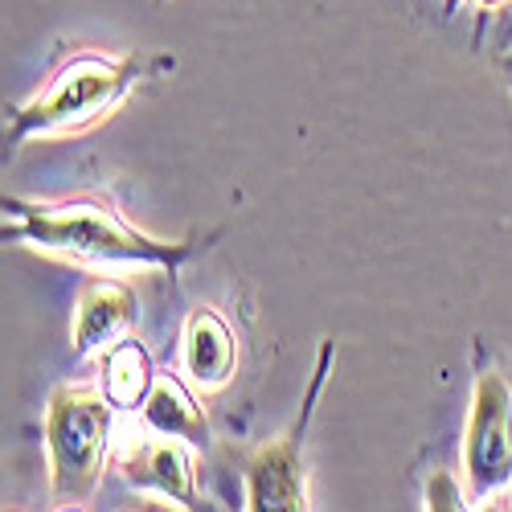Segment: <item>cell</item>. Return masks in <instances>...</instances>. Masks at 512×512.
I'll return each instance as SVG.
<instances>
[{
    "label": "cell",
    "mask_w": 512,
    "mask_h": 512,
    "mask_svg": "<svg viewBox=\"0 0 512 512\" xmlns=\"http://www.w3.org/2000/svg\"><path fill=\"white\" fill-rule=\"evenodd\" d=\"M13 230L33 246L58 254H74L87 263H144V267H173L181 259L177 246H160L132 226H123L103 205H50V209H17Z\"/></svg>",
    "instance_id": "1"
},
{
    "label": "cell",
    "mask_w": 512,
    "mask_h": 512,
    "mask_svg": "<svg viewBox=\"0 0 512 512\" xmlns=\"http://www.w3.org/2000/svg\"><path fill=\"white\" fill-rule=\"evenodd\" d=\"M111 398H99L91 390L66 386L50 398V414H46V447H50V476H54V492L62 500H82L99 472L115 435V414H111Z\"/></svg>",
    "instance_id": "2"
},
{
    "label": "cell",
    "mask_w": 512,
    "mask_h": 512,
    "mask_svg": "<svg viewBox=\"0 0 512 512\" xmlns=\"http://www.w3.org/2000/svg\"><path fill=\"white\" fill-rule=\"evenodd\" d=\"M127 87H132V70L127 66L107 62V58H78L33 103H25L17 111L13 140L46 136V132H62V127L87 123V119L103 115L107 107H115Z\"/></svg>",
    "instance_id": "3"
},
{
    "label": "cell",
    "mask_w": 512,
    "mask_h": 512,
    "mask_svg": "<svg viewBox=\"0 0 512 512\" xmlns=\"http://www.w3.org/2000/svg\"><path fill=\"white\" fill-rule=\"evenodd\" d=\"M463 459L476 492H496L512 480V394L500 373H484L476 381Z\"/></svg>",
    "instance_id": "4"
},
{
    "label": "cell",
    "mask_w": 512,
    "mask_h": 512,
    "mask_svg": "<svg viewBox=\"0 0 512 512\" xmlns=\"http://www.w3.org/2000/svg\"><path fill=\"white\" fill-rule=\"evenodd\" d=\"M132 291L119 283H91L78 300L74 316V349L78 353H111L132 328Z\"/></svg>",
    "instance_id": "5"
},
{
    "label": "cell",
    "mask_w": 512,
    "mask_h": 512,
    "mask_svg": "<svg viewBox=\"0 0 512 512\" xmlns=\"http://www.w3.org/2000/svg\"><path fill=\"white\" fill-rule=\"evenodd\" d=\"M127 480L140 488H156L173 500H189L193 496V459L185 439H168V435H144L132 455H127Z\"/></svg>",
    "instance_id": "6"
},
{
    "label": "cell",
    "mask_w": 512,
    "mask_h": 512,
    "mask_svg": "<svg viewBox=\"0 0 512 512\" xmlns=\"http://www.w3.org/2000/svg\"><path fill=\"white\" fill-rule=\"evenodd\" d=\"M250 508H304V463L300 443L275 439L250 463Z\"/></svg>",
    "instance_id": "7"
},
{
    "label": "cell",
    "mask_w": 512,
    "mask_h": 512,
    "mask_svg": "<svg viewBox=\"0 0 512 512\" xmlns=\"http://www.w3.org/2000/svg\"><path fill=\"white\" fill-rule=\"evenodd\" d=\"M185 373L197 381L201 390H218L222 381L234 373L238 349H234V332L226 328V320L218 312H193L189 328H185Z\"/></svg>",
    "instance_id": "8"
},
{
    "label": "cell",
    "mask_w": 512,
    "mask_h": 512,
    "mask_svg": "<svg viewBox=\"0 0 512 512\" xmlns=\"http://www.w3.org/2000/svg\"><path fill=\"white\" fill-rule=\"evenodd\" d=\"M140 414H144V426L152 435H168V439H185V443H197L205 435V418L201 410L193 406V398L185 394L181 381L173 377H156L148 398L140 402Z\"/></svg>",
    "instance_id": "9"
},
{
    "label": "cell",
    "mask_w": 512,
    "mask_h": 512,
    "mask_svg": "<svg viewBox=\"0 0 512 512\" xmlns=\"http://www.w3.org/2000/svg\"><path fill=\"white\" fill-rule=\"evenodd\" d=\"M152 369L140 345L132 340H119V345L107 353V398L115 406H140L152 390Z\"/></svg>",
    "instance_id": "10"
},
{
    "label": "cell",
    "mask_w": 512,
    "mask_h": 512,
    "mask_svg": "<svg viewBox=\"0 0 512 512\" xmlns=\"http://www.w3.org/2000/svg\"><path fill=\"white\" fill-rule=\"evenodd\" d=\"M426 500H431V508H463V496H459V488L447 480V472H435L431 488H426Z\"/></svg>",
    "instance_id": "11"
},
{
    "label": "cell",
    "mask_w": 512,
    "mask_h": 512,
    "mask_svg": "<svg viewBox=\"0 0 512 512\" xmlns=\"http://www.w3.org/2000/svg\"><path fill=\"white\" fill-rule=\"evenodd\" d=\"M484 5H500V0H484Z\"/></svg>",
    "instance_id": "12"
}]
</instances>
